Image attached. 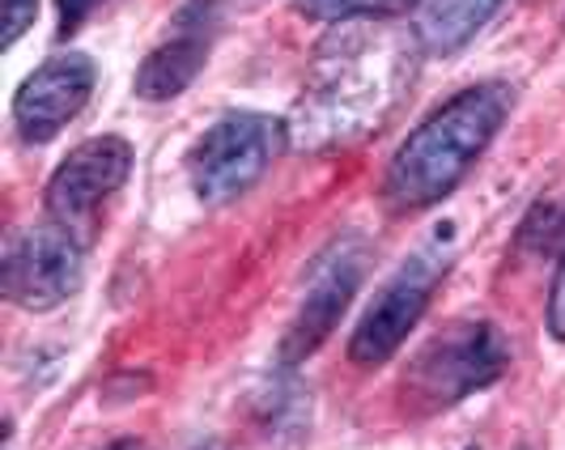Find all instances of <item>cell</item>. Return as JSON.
<instances>
[{"label": "cell", "instance_id": "obj_8", "mask_svg": "<svg viewBox=\"0 0 565 450\" xmlns=\"http://www.w3.org/2000/svg\"><path fill=\"white\" fill-rule=\"evenodd\" d=\"M362 277H366V247L358 238L337 243L315 264L311 281H307V298H302V307H298V314H294V323H289V332L281 340L285 366L307 362L315 349L332 336L340 314L349 310L353 293L362 289Z\"/></svg>", "mask_w": 565, "mask_h": 450}, {"label": "cell", "instance_id": "obj_12", "mask_svg": "<svg viewBox=\"0 0 565 450\" xmlns=\"http://www.w3.org/2000/svg\"><path fill=\"white\" fill-rule=\"evenodd\" d=\"M413 4H422V0H302V9H311L319 18H399V13H408Z\"/></svg>", "mask_w": 565, "mask_h": 450}, {"label": "cell", "instance_id": "obj_14", "mask_svg": "<svg viewBox=\"0 0 565 450\" xmlns=\"http://www.w3.org/2000/svg\"><path fill=\"white\" fill-rule=\"evenodd\" d=\"M548 332L565 340V255L557 264V277H553V293H548Z\"/></svg>", "mask_w": 565, "mask_h": 450}, {"label": "cell", "instance_id": "obj_18", "mask_svg": "<svg viewBox=\"0 0 565 450\" xmlns=\"http://www.w3.org/2000/svg\"><path fill=\"white\" fill-rule=\"evenodd\" d=\"M468 450H477V447H468Z\"/></svg>", "mask_w": 565, "mask_h": 450}, {"label": "cell", "instance_id": "obj_17", "mask_svg": "<svg viewBox=\"0 0 565 450\" xmlns=\"http://www.w3.org/2000/svg\"><path fill=\"white\" fill-rule=\"evenodd\" d=\"M557 255H565V213H562V229H557Z\"/></svg>", "mask_w": 565, "mask_h": 450}, {"label": "cell", "instance_id": "obj_1", "mask_svg": "<svg viewBox=\"0 0 565 450\" xmlns=\"http://www.w3.org/2000/svg\"><path fill=\"white\" fill-rule=\"evenodd\" d=\"M413 77L408 39L383 26V18H344L315 52L311 82L294 119L285 124L294 144H337L374 128L396 107Z\"/></svg>", "mask_w": 565, "mask_h": 450}, {"label": "cell", "instance_id": "obj_3", "mask_svg": "<svg viewBox=\"0 0 565 450\" xmlns=\"http://www.w3.org/2000/svg\"><path fill=\"white\" fill-rule=\"evenodd\" d=\"M507 369L510 344L493 323L484 319L451 323L417 349V357L408 362V374H404V392L434 413V408H451L459 399L493 387Z\"/></svg>", "mask_w": 565, "mask_h": 450}, {"label": "cell", "instance_id": "obj_16", "mask_svg": "<svg viewBox=\"0 0 565 450\" xmlns=\"http://www.w3.org/2000/svg\"><path fill=\"white\" fill-rule=\"evenodd\" d=\"M103 450H149L141 438H119V442H107Z\"/></svg>", "mask_w": 565, "mask_h": 450}, {"label": "cell", "instance_id": "obj_10", "mask_svg": "<svg viewBox=\"0 0 565 450\" xmlns=\"http://www.w3.org/2000/svg\"><path fill=\"white\" fill-rule=\"evenodd\" d=\"M204 60H209V34L183 22L137 68V98H145V103H170V98H179L200 77Z\"/></svg>", "mask_w": 565, "mask_h": 450}, {"label": "cell", "instance_id": "obj_6", "mask_svg": "<svg viewBox=\"0 0 565 450\" xmlns=\"http://www.w3.org/2000/svg\"><path fill=\"white\" fill-rule=\"evenodd\" d=\"M447 268H451V259L438 247H425L413 259H404L396 272L383 281V289L374 293L362 323L353 328L349 362L362 369L392 362L399 353V344L408 340V332L422 323V314L429 310V298H434V285L447 277Z\"/></svg>", "mask_w": 565, "mask_h": 450}, {"label": "cell", "instance_id": "obj_5", "mask_svg": "<svg viewBox=\"0 0 565 450\" xmlns=\"http://www.w3.org/2000/svg\"><path fill=\"white\" fill-rule=\"evenodd\" d=\"M128 174H132V144L124 137L82 141L47 179L43 208L60 229H68L85 247H94L98 225H103V208L128 183Z\"/></svg>", "mask_w": 565, "mask_h": 450}, {"label": "cell", "instance_id": "obj_11", "mask_svg": "<svg viewBox=\"0 0 565 450\" xmlns=\"http://www.w3.org/2000/svg\"><path fill=\"white\" fill-rule=\"evenodd\" d=\"M502 0H422V13L413 22V39L425 56H455L463 52L484 22L498 13Z\"/></svg>", "mask_w": 565, "mask_h": 450}, {"label": "cell", "instance_id": "obj_9", "mask_svg": "<svg viewBox=\"0 0 565 450\" xmlns=\"http://www.w3.org/2000/svg\"><path fill=\"white\" fill-rule=\"evenodd\" d=\"M94 82H98L94 60L82 56V52H64V56H52L47 64H39L22 82V89L13 94V124H18L22 141H56L60 132L85 111Z\"/></svg>", "mask_w": 565, "mask_h": 450}, {"label": "cell", "instance_id": "obj_7", "mask_svg": "<svg viewBox=\"0 0 565 450\" xmlns=\"http://www.w3.org/2000/svg\"><path fill=\"white\" fill-rule=\"evenodd\" d=\"M85 243H77L68 229H60L52 217L39 225H26L22 234L9 238L4 264H0V285L4 298L22 310H56L68 302L85 281Z\"/></svg>", "mask_w": 565, "mask_h": 450}, {"label": "cell", "instance_id": "obj_2", "mask_svg": "<svg viewBox=\"0 0 565 450\" xmlns=\"http://www.w3.org/2000/svg\"><path fill=\"white\" fill-rule=\"evenodd\" d=\"M510 107H514V89L502 82H481L459 89L447 98L438 111H429L404 137L396 158L387 162L383 192L396 208H429L438 200H447L468 179V170L477 167L493 137L502 132Z\"/></svg>", "mask_w": 565, "mask_h": 450}, {"label": "cell", "instance_id": "obj_15", "mask_svg": "<svg viewBox=\"0 0 565 450\" xmlns=\"http://www.w3.org/2000/svg\"><path fill=\"white\" fill-rule=\"evenodd\" d=\"M56 4H60V34H73V30H82V22L94 13L98 0H56Z\"/></svg>", "mask_w": 565, "mask_h": 450}, {"label": "cell", "instance_id": "obj_13", "mask_svg": "<svg viewBox=\"0 0 565 450\" xmlns=\"http://www.w3.org/2000/svg\"><path fill=\"white\" fill-rule=\"evenodd\" d=\"M34 13H39V0H4V34H0V47H13V43L34 26Z\"/></svg>", "mask_w": 565, "mask_h": 450}, {"label": "cell", "instance_id": "obj_4", "mask_svg": "<svg viewBox=\"0 0 565 450\" xmlns=\"http://www.w3.org/2000/svg\"><path fill=\"white\" fill-rule=\"evenodd\" d=\"M285 132L289 128L273 115H222L188 153V174H192V192L200 196V204H230L243 192H252L285 149Z\"/></svg>", "mask_w": 565, "mask_h": 450}]
</instances>
